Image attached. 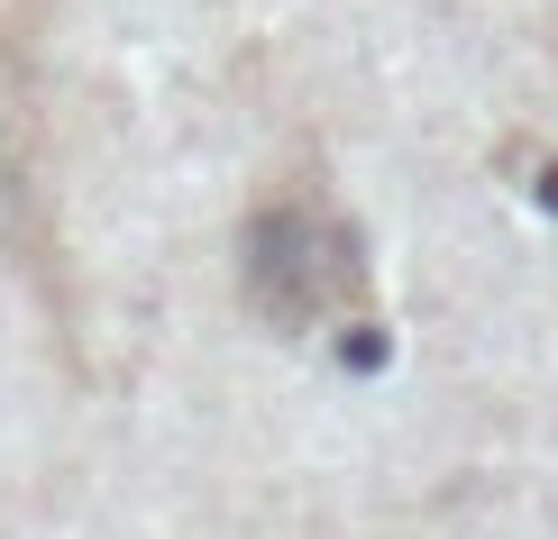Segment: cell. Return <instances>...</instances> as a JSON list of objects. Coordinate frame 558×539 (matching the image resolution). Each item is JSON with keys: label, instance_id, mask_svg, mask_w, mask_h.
Masks as SVG:
<instances>
[{"label": "cell", "instance_id": "6da1fadb", "mask_svg": "<svg viewBox=\"0 0 558 539\" xmlns=\"http://www.w3.org/2000/svg\"><path fill=\"white\" fill-rule=\"evenodd\" d=\"M247 302L275 320V330H320V320L357 311L366 302V256H357V229L339 220L320 193H293V201H266L247 220Z\"/></svg>", "mask_w": 558, "mask_h": 539}]
</instances>
